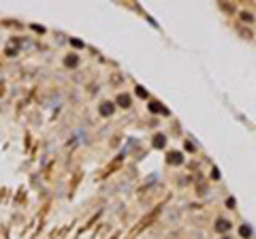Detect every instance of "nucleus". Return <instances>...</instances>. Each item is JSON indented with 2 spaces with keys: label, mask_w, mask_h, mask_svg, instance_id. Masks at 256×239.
I'll return each instance as SVG.
<instances>
[{
  "label": "nucleus",
  "mask_w": 256,
  "mask_h": 239,
  "mask_svg": "<svg viewBox=\"0 0 256 239\" xmlns=\"http://www.w3.org/2000/svg\"><path fill=\"white\" fill-rule=\"evenodd\" d=\"M111 111H113V105L111 103H103V105H100V115H111Z\"/></svg>",
  "instance_id": "1"
},
{
  "label": "nucleus",
  "mask_w": 256,
  "mask_h": 239,
  "mask_svg": "<svg viewBox=\"0 0 256 239\" xmlns=\"http://www.w3.org/2000/svg\"><path fill=\"white\" fill-rule=\"evenodd\" d=\"M216 228H218V231H228V228H231V222H226L224 218H220V220H218V224H216Z\"/></svg>",
  "instance_id": "2"
},
{
  "label": "nucleus",
  "mask_w": 256,
  "mask_h": 239,
  "mask_svg": "<svg viewBox=\"0 0 256 239\" xmlns=\"http://www.w3.org/2000/svg\"><path fill=\"white\" fill-rule=\"evenodd\" d=\"M117 103H120L122 107H130V96L128 94H120L117 96Z\"/></svg>",
  "instance_id": "3"
},
{
  "label": "nucleus",
  "mask_w": 256,
  "mask_h": 239,
  "mask_svg": "<svg viewBox=\"0 0 256 239\" xmlns=\"http://www.w3.org/2000/svg\"><path fill=\"white\" fill-rule=\"evenodd\" d=\"M64 64H66V66H77V56H68L64 60Z\"/></svg>",
  "instance_id": "4"
},
{
  "label": "nucleus",
  "mask_w": 256,
  "mask_h": 239,
  "mask_svg": "<svg viewBox=\"0 0 256 239\" xmlns=\"http://www.w3.org/2000/svg\"><path fill=\"white\" fill-rule=\"evenodd\" d=\"M169 162H171V164H177V162H181V154H171Z\"/></svg>",
  "instance_id": "5"
},
{
  "label": "nucleus",
  "mask_w": 256,
  "mask_h": 239,
  "mask_svg": "<svg viewBox=\"0 0 256 239\" xmlns=\"http://www.w3.org/2000/svg\"><path fill=\"white\" fill-rule=\"evenodd\" d=\"M150 111H154V113H160V111H164V109H162L158 103H152V105H150Z\"/></svg>",
  "instance_id": "6"
},
{
  "label": "nucleus",
  "mask_w": 256,
  "mask_h": 239,
  "mask_svg": "<svg viewBox=\"0 0 256 239\" xmlns=\"http://www.w3.org/2000/svg\"><path fill=\"white\" fill-rule=\"evenodd\" d=\"M154 145H156V148H164V137L158 135V137H156V141H154Z\"/></svg>",
  "instance_id": "7"
},
{
  "label": "nucleus",
  "mask_w": 256,
  "mask_h": 239,
  "mask_svg": "<svg viewBox=\"0 0 256 239\" xmlns=\"http://www.w3.org/2000/svg\"><path fill=\"white\" fill-rule=\"evenodd\" d=\"M241 19L243 22H252V13H241Z\"/></svg>",
  "instance_id": "8"
},
{
  "label": "nucleus",
  "mask_w": 256,
  "mask_h": 239,
  "mask_svg": "<svg viewBox=\"0 0 256 239\" xmlns=\"http://www.w3.org/2000/svg\"><path fill=\"white\" fill-rule=\"evenodd\" d=\"M241 235L243 237H250V228L248 226H241Z\"/></svg>",
  "instance_id": "9"
},
{
  "label": "nucleus",
  "mask_w": 256,
  "mask_h": 239,
  "mask_svg": "<svg viewBox=\"0 0 256 239\" xmlns=\"http://www.w3.org/2000/svg\"><path fill=\"white\" fill-rule=\"evenodd\" d=\"M137 94H139V96H147V92H145L143 88H137Z\"/></svg>",
  "instance_id": "10"
}]
</instances>
